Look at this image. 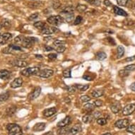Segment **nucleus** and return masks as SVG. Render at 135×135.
<instances>
[{"mask_svg":"<svg viewBox=\"0 0 135 135\" xmlns=\"http://www.w3.org/2000/svg\"><path fill=\"white\" fill-rule=\"evenodd\" d=\"M7 129L9 132V135H23L22 129L16 124H8Z\"/></svg>","mask_w":135,"mask_h":135,"instance_id":"3","label":"nucleus"},{"mask_svg":"<svg viewBox=\"0 0 135 135\" xmlns=\"http://www.w3.org/2000/svg\"><path fill=\"white\" fill-rule=\"evenodd\" d=\"M63 76L65 77V78H70L72 76L71 74V69H66L63 71L62 72Z\"/></svg>","mask_w":135,"mask_h":135,"instance_id":"31","label":"nucleus"},{"mask_svg":"<svg viewBox=\"0 0 135 135\" xmlns=\"http://www.w3.org/2000/svg\"><path fill=\"white\" fill-rule=\"evenodd\" d=\"M33 26H34L35 28H38V29H40V30H42L43 28L47 27L46 24H45L44 22H42V21H37V22L34 23Z\"/></svg>","mask_w":135,"mask_h":135,"instance_id":"22","label":"nucleus"},{"mask_svg":"<svg viewBox=\"0 0 135 135\" xmlns=\"http://www.w3.org/2000/svg\"><path fill=\"white\" fill-rule=\"evenodd\" d=\"M96 57L98 60H103L107 57V55L103 52H99L96 55Z\"/></svg>","mask_w":135,"mask_h":135,"instance_id":"25","label":"nucleus"},{"mask_svg":"<svg viewBox=\"0 0 135 135\" xmlns=\"http://www.w3.org/2000/svg\"><path fill=\"white\" fill-rule=\"evenodd\" d=\"M47 21L50 24L53 25L55 26H58L64 21L63 18L60 16H51L47 19Z\"/></svg>","mask_w":135,"mask_h":135,"instance_id":"5","label":"nucleus"},{"mask_svg":"<svg viewBox=\"0 0 135 135\" xmlns=\"http://www.w3.org/2000/svg\"><path fill=\"white\" fill-rule=\"evenodd\" d=\"M70 122H71V118H70L69 116H67L64 119H63L62 120L59 122L57 123V126L59 127H66L68 125H69Z\"/></svg>","mask_w":135,"mask_h":135,"instance_id":"17","label":"nucleus"},{"mask_svg":"<svg viewBox=\"0 0 135 135\" xmlns=\"http://www.w3.org/2000/svg\"><path fill=\"white\" fill-rule=\"evenodd\" d=\"M103 4L105 6H107V7H110L111 5H112V3L109 0H104Z\"/></svg>","mask_w":135,"mask_h":135,"instance_id":"50","label":"nucleus"},{"mask_svg":"<svg viewBox=\"0 0 135 135\" xmlns=\"http://www.w3.org/2000/svg\"><path fill=\"white\" fill-rule=\"evenodd\" d=\"M118 55H117V57H118V59H120V58H121L122 56L124 55V54H125V49L124 48L122 47V46H118Z\"/></svg>","mask_w":135,"mask_h":135,"instance_id":"23","label":"nucleus"},{"mask_svg":"<svg viewBox=\"0 0 135 135\" xmlns=\"http://www.w3.org/2000/svg\"><path fill=\"white\" fill-rule=\"evenodd\" d=\"M48 58L50 59H55L57 58V55L55 53H50L48 55Z\"/></svg>","mask_w":135,"mask_h":135,"instance_id":"48","label":"nucleus"},{"mask_svg":"<svg viewBox=\"0 0 135 135\" xmlns=\"http://www.w3.org/2000/svg\"><path fill=\"white\" fill-rule=\"evenodd\" d=\"M53 73H54V72H53L52 69H44L40 70L38 75L42 78H49V77H50L53 75Z\"/></svg>","mask_w":135,"mask_h":135,"instance_id":"6","label":"nucleus"},{"mask_svg":"<svg viewBox=\"0 0 135 135\" xmlns=\"http://www.w3.org/2000/svg\"><path fill=\"white\" fill-rule=\"evenodd\" d=\"M83 109L86 112H92L95 109V107H94V105L93 104L87 103L83 106Z\"/></svg>","mask_w":135,"mask_h":135,"instance_id":"24","label":"nucleus"},{"mask_svg":"<svg viewBox=\"0 0 135 135\" xmlns=\"http://www.w3.org/2000/svg\"><path fill=\"white\" fill-rule=\"evenodd\" d=\"M55 49L56 50H57V52H59V53H61V52H63L66 50V48L64 45H60V46H58V47H56Z\"/></svg>","mask_w":135,"mask_h":135,"instance_id":"40","label":"nucleus"},{"mask_svg":"<svg viewBox=\"0 0 135 135\" xmlns=\"http://www.w3.org/2000/svg\"><path fill=\"white\" fill-rule=\"evenodd\" d=\"M35 57L36 58H38V59H42L43 58V57L41 55H35Z\"/></svg>","mask_w":135,"mask_h":135,"instance_id":"56","label":"nucleus"},{"mask_svg":"<svg viewBox=\"0 0 135 135\" xmlns=\"http://www.w3.org/2000/svg\"><path fill=\"white\" fill-rule=\"evenodd\" d=\"M102 104H103L102 101H99V100L94 101V105H95L96 106H97V107H100V106H101V105H102Z\"/></svg>","mask_w":135,"mask_h":135,"instance_id":"49","label":"nucleus"},{"mask_svg":"<svg viewBox=\"0 0 135 135\" xmlns=\"http://www.w3.org/2000/svg\"><path fill=\"white\" fill-rule=\"evenodd\" d=\"M43 135H54V134H53V133H52V132H47V133H45V134Z\"/></svg>","mask_w":135,"mask_h":135,"instance_id":"58","label":"nucleus"},{"mask_svg":"<svg viewBox=\"0 0 135 135\" xmlns=\"http://www.w3.org/2000/svg\"><path fill=\"white\" fill-rule=\"evenodd\" d=\"M103 135H111L110 133H106V134H105Z\"/></svg>","mask_w":135,"mask_h":135,"instance_id":"60","label":"nucleus"},{"mask_svg":"<svg viewBox=\"0 0 135 135\" xmlns=\"http://www.w3.org/2000/svg\"><path fill=\"white\" fill-rule=\"evenodd\" d=\"M40 67H38V66L28 67V68H26V69H23L21 72V74L23 76L28 77V76H33V75L38 74L39 72H40Z\"/></svg>","mask_w":135,"mask_h":135,"instance_id":"4","label":"nucleus"},{"mask_svg":"<svg viewBox=\"0 0 135 135\" xmlns=\"http://www.w3.org/2000/svg\"><path fill=\"white\" fill-rule=\"evenodd\" d=\"M45 129V123H43V122L37 123V124L33 127V131H35V132H41V131H43Z\"/></svg>","mask_w":135,"mask_h":135,"instance_id":"20","label":"nucleus"},{"mask_svg":"<svg viewBox=\"0 0 135 135\" xmlns=\"http://www.w3.org/2000/svg\"><path fill=\"white\" fill-rule=\"evenodd\" d=\"M127 132L135 134V125H130L127 128Z\"/></svg>","mask_w":135,"mask_h":135,"instance_id":"39","label":"nucleus"},{"mask_svg":"<svg viewBox=\"0 0 135 135\" xmlns=\"http://www.w3.org/2000/svg\"><path fill=\"white\" fill-rule=\"evenodd\" d=\"M11 64H13L14 66H18V67H26L28 66V64L23 59H18L11 61Z\"/></svg>","mask_w":135,"mask_h":135,"instance_id":"11","label":"nucleus"},{"mask_svg":"<svg viewBox=\"0 0 135 135\" xmlns=\"http://www.w3.org/2000/svg\"><path fill=\"white\" fill-rule=\"evenodd\" d=\"M88 3L96 5V6H99L100 5V1L99 0H85Z\"/></svg>","mask_w":135,"mask_h":135,"instance_id":"36","label":"nucleus"},{"mask_svg":"<svg viewBox=\"0 0 135 135\" xmlns=\"http://www.w3.org/2000/svg\"><path fill=\"white\" fill-rule=\"evenodd\" d=\"M76 90V86H68L67 87V91L69 92V93H74Z\"/></svg>","mask_w":135,"mask_h":135,"instance_id":"44","label":"nucleus"},{"mask_svg":"<svg viewBox=\"0 0 135 135\" xmlns=\"http://www.w3.org/2000/svg\"><path fill=\"white\" fill-rule=\"evenodd\" d=\"M66 42L63 41V40H56L53 42V45H55V47H58V46H60V45H63L64 44H65Z\"/></svg>","mask_w":135,"mask_h":135,"instance_id":"35","label":"nucleus"},{"mask_svg":"<svg viewBox=\"0 0 135 135\" xmlns=\"http://www.w3.org/2000/svg\"><path fill=\"white\" fill-rule=\"evenodd\" d=\"M107 42L110 44L111 45H115V40L112 38H110V37H107Z\"/></svg>","mask_w":135,"mask_h":135,"instance_id":"46","label":"nucleus"},{"mask_svg":"<svg viewBox=\"0 0 135 135\" xmlns=\"http://www.w3.org/2000/svg\"><path fill=\"white\" fill-rule=\"evenodd\" d=\"M9 98V94L8 92H5V93L0 94V102L7 101Z\"/></svg>","mask_w":135,"mask_h":135,"instance_id":"26","label":"nucleus"},{"mask_svg":"<svg viewBox=\"0 0 135 135\" xmlns=\"http://www.w3.org/2000/svg\"><path fill=\"white\" fill-rule=\"evenodd\" d=\"M52 38V37H47V38H44V40H45V41H48L50 40H51Z\"/></svg>","mask_w":135,"mask_h":135,"instance_id":"57","label":"nucleus"},{"mask_svg":"<svg viewBox=\"0 0 135 135\" xmlns=\"http://www.w3.org/2000/svg\"><path fill=\"white\" fill-rule=\"evenodd\" d=\"M40 92H41V88L40 87H36L34 90L29 94V96H28L29 99L30 100H34L35 98H37L39 96V95L40 94Z\"/></svg>","mask_w":135,"mask_h":135,"instance_id":"12","label":"nucleus"},{"mask_svg":"<svg viewBox=\"0 0 135 135\" xmlns=\"http://www.w3.org/2000/svg\"><path fill=\"white\" fill-rule=\"evenodd\" d=\"M92 120H93V118L90 115H84L83 118H82V121L84 123H86V124L91 122L92 121Z\"/></svg>","mask_w":135,"mask_h":135,"instance_id":"27","label":"nucleus"},{"mask_svg":"<svg viewBox=\"0 0 135 135\" xmlns=\"http://www.w3.org/2000/svg\"><path fill=\"white\" fill-rule=\"evenodd\" d=\"M97 123L98 125L103 126V125H105L107 124V120H106V119H105V118H100L97 120Z\"/></svg>","mask_w":135,"mask_h":135,"instance_id":"34","label":"nucleus"},{"mask_svg":"<svg viewBox=\"0 0 135 135\" xmlns=\"http://www.w3.org/2000/svg\"><path fill=\"white\" fill-rule=\"evenodd\" d=\"M2 24V26L3 27H5V28H9L11 26V21L8 19H3L2 20V22L1 23Z\"/></svg>","mask_w":135,"mask_h":135,"instance_id":"33","label":"nucleus"},{"mask_svg":"<svg viewBox=\"0 0 135 135\" xmlns=\"http://www.w3.org/2000/svg\"><path fill=\"white\" fill-rule=\"evenodd\" d=\"M129 74V72L127 71V70H126V69H123V70H120V72H119V76H121V77H126V76H127Z\"/></svg>","mask_w":135,"mask_h":135,"instance_id":"32","label":"nucleus"},{"mask_svg":"<svg viewBox=\"0 0 135 135\" xmlns=\"http://www.w3.org/2000/svg\"><path fill=\"white\" fill-rule=\"evenodd\" d=\"M82 21H83V18L81 17V16H78L76 18L75 21H74V25L80 24L82 22Z\"/></svg>","mask_w":135,"mask_h":135,"instance_id":"41","label":"nucleus"},{"mask_svg":"<svg viewBox=\"0 0 135 135\" xmlns=\"http://www.w3.org/2000/svg\"><path fill=\"white\" fill-rule=\"evenodd\" d=\"M16 111V107H9L7 108V114L9 116H12Z\"/></svg>","mask_w":135,"mask_h":135,"instance_id":"28","label":"nucleus"},{"mask_svg":"<svg viewBox=\"0 0 135 135\" xmlns=\"http://www.w3.org/2000/svg\"><path fill=\"white\" fill-rule=\"evenodd\" d=\"M110 109L113 113H118L121 110V105L118 102L114 103L110 105Z\"/></svg>","mask_w":135,"mask_h":135,"instance_id":"18","label":"nucleus"},{"mask_svg":"<svg viewBox=\"0 0 135 135\" xmlns=\"http://www.w3.org/2000/svg\"><path fill=\"white\" fill-rule=\"evenodd\" d=\"M56 112H57L56 107H51V108L45 109V110L43 111V115H45V117L49 118V117H51L53 115L55 114Z\"/></svg>","mask_w":135,"mask_h":135,"instance_id":"15","label":"nucleus"},{"mask_svg":"<svg viewBox=\"0 0 135 135\" xmlns=\"http://www.w3.org/2000/svg\"><path fill=\"white\" fill-rule=\"evenodd\" d=\"M129 125V121L127 119L120 120H118L115 123V126L119 129L125 128V127H128Z\"/></svg>","mask_w":135,"mask_h":135,"instance_id":"8","label":"nucleus"},{"mask_svg":"<svg viewBox=\"0 0 135 135\" xmlns=\"http://www.w3.org/2000/svg\"><path fill=\"white\" fill-rule=\"evenodd\" d=\"M2 27H3V26H2V24L0 23V30H1L2 28Z\"/></svg>","mask_w":135,"mask_h":135,"instance_id":"59","label":"nucleus"},{"mask_svg":"<svg viewBox=\"0 0 135 135\" xmlns=\"http://www.w3.org/2000/svg\"><path fill=\"white\" fill-rule=\"evenodd\" d=\"M130 88H131L132 91H135V82L131 84V86H130Z\"/></svg>","mask_w":135,"mask_h":135,"instance_id":"55","label":"nucleus"},{"mask_svg":"<svg viewBox=\"0 0 135 135\" xmlns=\"http://www.w3.org/2000/svg\"><path fill=\"white\" fill-rule=\"evenodd\" d=\"M101 115V113L100 112H96L95 113H94V117L96 118H100V116Z\"/></svg>","mask_w":135,"mask_h":135,"instance_id":"53","label":"nucleus"},{"mask_svg":"<svg viewBox=\"0 0 135 135\" xmlns=\"http://www.w3.org/2000/svg\"><path fill=\"white\" fill-rule=\"evenodd\" d=\"M9 46L10 47L13 51H21V50H22V49H21V47H20V46H18V45H9Z\"/></svg>","mask_w":135,"mask_h":135,"instance_id":"37","label":"nucleus"},{"mask_svg":"<svg viewBox=\"0 0 135 135\" xmlns=\"http://www.w3.org/2000/svg\"><path fill=\"white\" fill-rule=\"evenodd\" d=\"M87 6L86 5H83V4H78V6L76 7V9L79 12H83L86 10Z\"/></svg>","mask_w":135,"mask_h":135,"instance_id":"30","label":"nucleus"},{"mask_svg":"<svg viewBox=\"0 0 135 135\" xmlns=\"http://www.w3.org/2000/svg\"><path fill=\"white\" fill-rule=\"evenodd\" d=\"M59 31V30L57 28H56L55 27H50V28H43L41 31V33L42 34H47V35H50L52 33H55Z\"/></svg>","mask_w":135,"mask_h":135,"instance_id":"14","label":"nucleus"},{"mask_svg":"<svg viewBox=\"0 0 135 135\" xmlns=\"http://www.w3.org/2000/svg\"><path fill=\"white\" fill-rule=\"evenodd\" d=\"M38 17V13H35V14H33L31 15L29 18H28V20L29 21H33L35 19H36Z\"/></svg>","mask_w":135,"mask_h":135,"instance_id":"45","label":"nucleus"},{"mask_svg":"<svg viewBox=\"0 0 135 135\" xmlns=\"http://www.w3.org/2000/svg\"><path fill=\"white\" fill-rule=\"evenodd\" d=\"M80 99H81V101H82L83 102H88V101H91V98L88 96H87V95L81 96Z\"/></svg>","mask_w":135,"mask_h":135,"instance_id":"42","label":"nucleus"},{"mask_svg":"<svg viewBox=\"0 0 135 135\" xmlns=\"http://www.w3.org/2000/svg\"><path fill=\"white\" fill-rule=\"evenodd\" d=\"M134 59H135V56H132L131 57L127 58V59H125V61H126V62H131V61H133V60H134Z\"/></svg>","mask_w":135,"mask_h":135,"instance_id":"52","label":"nucleus"},{"mask_svg":"<svg viewBox=\"0 0 135 135\" xmlns=\"http://www.w3.org/2000/svg\"><path fill=\"white\" fill-rule=\"evenodd\" d=\"M76 87L77 89H79L81 91H86L88 88H89V86L88 85H81V84H76Z\"/></svg>","mask_w":135,"mask_h":135,"instance_id":"29","label":"nucleus"},{"mask_svg":"<svg viewBox=\"0 0 135 135\" xmlns=\"http://www.w3.org/2000/svg\"><path fill=\"white\" fill-rule=\"evenodd\" d=\"M135 111V104H129L126 105L123 110H122V114L124 115H129L133 113Z\"/></svg>","mask_w":135,"mask_h":135,"instance_id":"7","label":"nucleus"},{"mask_svg":"<svg viewBox=\"0 0 135 135\" xmlns=\"http://www.w3.org/2000/svg\"><path fill=\"white\" fill-rule=\"evenodd\" d=\"M37 41V39L34 38H26L23 35H18L14 39V43L20 47L25 48H30L33 45V42Z\"/></svg>","mask_w":135,"mask_h":135,"instance_id":"1","label":"nucleus"},{"mask_svg":"<svg viewBox=\"0 0 135 135\" xmlns=\"http://www.w3.org/2000/svg\"><path fill=\"white\" fill-rule=\"evenodd\" d=\"M125 69L127 70L129 72L134 71V70H135V64H129V65H127V66H125Z\"/></svg>","mask_w":135,"mask_h":135,"instance_id":"43","label":"nucleus"},{"mask_svg":"<svg viewBox=\"0 0 135 135\" xmlns=\"http://www.w3.org/2000/svg\"><path fill=\"white\" fill-rule=\"evenodd\" d=\"M11 73L7 69H1L0 70V79L3 80H6L9 78Z\"/></svg>","mask_w":135,"mask_h":135,"instance_id":"19","label":"nucleus"},{"mask_svg":"<svg viewBox=\"0 0 135 135\" xmlns=\"http://www.w3.org/2000/svg\"><path fill=\"white\" fill-rule=\"evenodd\" d=\"M83 78L84 79L87 80V81H91L92 80V78L89 76H87V75H85V76H83Z\"/></svg>","mask_w":135,"mask_h":135,"instance_id":"54","label":"nucleus"},{"mask_svg":"<svg viewBox=\"0 0 135 135\" xmlns=\"http://www.w3.org/2000/svg\"><path fill=\"white\" fill-rule=\"evenodd\" d=\"M104 91L103 90H95L91 93V96L94 98H99L103 96Z\"/></svg>","mask_w":135,"mask_h":135,"instance_id":"21","label":"nucleus"},{"mask_svg":"<svg viewBox=\"0 0 135 135\" xmlns=\"http://www.w3.org/2000/svg\"><path fill=\"white\" fill-rule=\"evenodd\" d=\"M113 11H114L115 14L119 15V16H127V13L122 9L121 8L117 7V6H114L113 7Z\"/></svg>","mask_w":135,"mask_h":135,"instance_id":"16","label":"nucleus"},{"mask_svg":"<svg viewBox=\"0 0 135 135\" xmlns=\"http://www.w3.org/2000/svg\"><path fill=\"white\" fill-rule=\"evenodd\" d=\"M81 130H82L81 126L79 124H76L72 128H71L69 130H68L66 135H76L78 133H79L80 132H81Z\"/></svg>","mask_w":135,"mask_h":135,"instance_id":"9","label":"nucleus"},{"mask_svg":"<svg viewBox=\"0 0 135 135\" xmlns=\"http://www.w3.org/2000/svg\"><path fill=\"white\" fill-rule=\"evenodd\" d=\"M12 38V34L10 33H4L3 34H0V44L4 45Z\"/></svg>","mask_w":135,"mask_h":135,"instance_id":"10","label":"nucleus"},{"mask_svg":"<svg viewBox=\"0 0 135 135\" xmlns=\"http://www.w3.org/2000/svg\"><path fill=\"white\" fill-rule=\"evenodd\" d=\"M53 50V48L50 47V46H48V45H46L45 47V50L46 52H48V51H51Z\"/></svg>","mask_w":135,"mask_h":135,"instance_id":"51","label":"nucleus"},{"mask_svg":"<svg viewBox=\"0 0 135 135\" xmlns=\"http://www.w3.org/2000/svg\"><path fill=\"white\" fill-rule=\"evenodd\" d=\"M129 0H117V3L120 6H126Z\"/></svg>","mask_w":135,"mask_h":135,"instance_id":"38","label":"nucleus"},{"mask_svg":"<svg viewBox=\"0 0 135 135\" xmlns=\"http://www.w3.org/2000/svg\"><path fill=\"white\" fill-rule=\"evenodd\" d=\"M23 84V79H21V77L16 78L11 83L10 86L12 88H16L18 87H21Z\"/></svg>","mask_w":135,"mask_h":135,"instance_id":"13","label":"nucleus"},{"mask_svg":"<svg viewBox=\"0 0 135 135\" xmlns=\"http://www.w3.org/2000/svg\"><path fill=\"white\" fill-rule=\"evenodd\" d=\"M62 129H60L58 130V133H59V134H66L67 132H68V130L66 129H63V127H62Z\"/></svg>","mask_w":135,"mask_h":135,"instance_id":"47","label":"nucleus"},{"mask_svg":"<svg viewBox=\"0 0 135 135\" xmlns=\"http://www.w3.org/2000/svg\"><path fill=\"white\" fill-rule=\"evenodd\" d=\"M74 9L73 7H66L64 8L60 13V16L62 18L64 21L68 23L72 22L74 19Z\"/></svg>","mask_w":135,"mask_h":135,"instance_id":"2","label":"nucleus"}]
</instances>
